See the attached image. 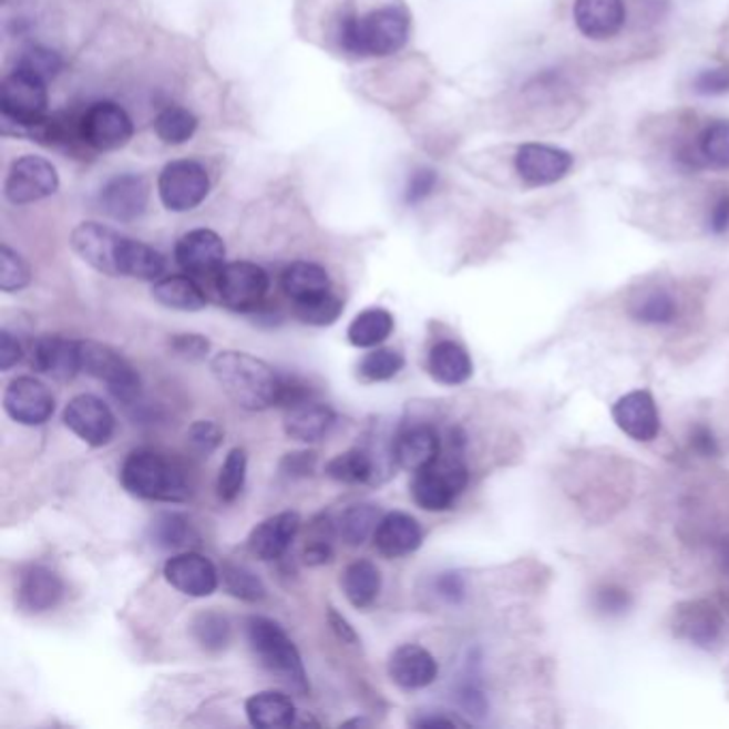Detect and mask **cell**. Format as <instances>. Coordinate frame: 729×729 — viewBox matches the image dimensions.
<instances>
[{"mask_svg": "<svg viewBox=\"0 0 729 729\" xmlns=\"http://www.w3.org/2000/svg\"><path fill=\"white\" fill-rule=\"evenodd\" d=\"M612 418L627 437L636 439L639 443H648L657 439L661 428L655 398L644 390L618 398V402L612 409Z\"/></svg>", "mask_w": 729, "mask_h": 729, "instance_id": "d6986e66", "label": "cell"}, {"mask_svg": "<svg viewBox=\"0 0 729 729\" xmlns=\"http://www.w3.org/2000/svg\"><path fill=\"white\" fill-rule=\"evenodd\" d=\"M315 466H317V454L315 452H294V454H287L280 462V471L287 478H294V480L312 475Z\"/></svg>", "mask_w": 729, "mask_h": 729, "instance_id": "11a10c76", "label": "cell"}, {"mask_svg": "<svg viewBox=\"0 0 729 729\" xmlns=\"http://www.w3.org/2000/svg\"><path fill=\"white\" fill-rule=\"evenodd\" d=\"M80 135L94 151H119L133 135V122L121 105L99 101L80 121Z\"/></svg>", "mask_w": 729, "mask_h": 729, "instance_id": "4fadbf2b", "label": "cell"}, {"mask_svg": "<svg viewBox=\"0 0 729 729\" xmlns=\"http://www.w3.org/2000/svg\"><path fill=\"white\" fill-rule=\"evenodd\" d=\"M404 368V356L396 349L374 347L358 364V377L364 383H383L394 379Z\"/></svg>", "mask_w": 729, "mask_h": 729, "instance_id": "ab89813d", "label": "cell"}, {"mask_svg": "<svg viewBox=\"0 0 729 729\" xmlns=\"http://www.w3.org/2000/svg\"><path fill=\"white\" fill-rule=\"evenodd\" d=\"M153 296L158 305L174 308V310H184V312H197V310H204L208 305V298L202 291V287L191 276H183V274L158 280L154 285Z\"/></svg>", "mask_w": 729, "mask_h": 729, "instance_id": "d6a6232c", "label": "cell"}, {"mask_svg": "<svg viewBox=\"0 0 729 729\" xmlns=\"http://www.w3.org/2000/svg\"><path fill=\"white\" fill-rule=\"evenodd\" d=\"M374 546L388 558H402L413 554L424 542L420 522L404 512H392L381 517L374 531Z\"/></svg>", "mask_w": 729, "mask_h": 729, "instance_id": "d4e9b609", "label": "cell"}, {"mask_svg": "<svg viewBox=\"0 0 729 729\" xmlns=\"http://www.w3.org/2000/svg\"><path fill=\"white\" fill-rule=\"evenodd\" d=\"M428 372L441 386H462L473 374V362L462 345L441 340L428 353Z\"/></svg>", "mask_w": 729, "mask_h": 729, "instance_id": "f1b7e54d", "label": "cell"}, {"mask_svg": "<svg viewBox=\"0 0 729 729\" xmlns=\"http://www.w3.org/2000/svg\"><path fill=\"white\" fill-rule=\"evenodd\" d=\"M721 629H723L721 614L706 602H694L680 606L676 612L674 632L678 638L689 639L698 646H710L721 636Z\"/></svg>", "mask_w": 729, "mask_h": 729, "instance_id": "83f0119b", "label": "cell"}, {"mask_svg": "<svg viewBox=\"0 0 729 729\" xmlns=\"http://www.w3.org/2000/svg\"><path fill=\"white\" fill-rule=\"evenodd\" d=\"M62 420L66 428L91 448H103L112 441L116 418L112 409L96 396L80 394L69 400Z\"/></svg>", "mask_w": 729, "mask_h": 729, "instance_id": "7c38bea8", "label": "cell"}, {"mask_svg": "<svg viewBox=\"0 0 729 729\" xmlns=\"http://www.w3.org/2000/svg\"><path fill=\"white\" fill-rule=\"evenodd\" d=\"M409 16L398 7H381L366 16H349L340 24V45L353 57L381 59L396 54L409 39Z\"/></svg>", "mask_w": 729, "mask_h": 729, "instance_id": "7a4b0ae2", "label": "cell"}, {"mask_svg": "<svg viewBox=\"0 0 729 729\" xmlns=\"http://www.w3.org/2000/svg\"><path fill=\"white\" fill-rule=\"evenodd\" d=\"M172 351L184 360H204L211 351V342L202 335H176L172 338Z\"/></svg>", "mask_w": 729, "mask_h": 729, "instance_id": "db71d44e", "label": "cell"}, {"mask_svg": "<svg viewBox=\"0 0 729 729\" xmlns=\"http://www.w3.org/2000/svg\"><path fill=\"white\" fill-rule=\"evenodd\" d=\"M2 407L18 424L41 425L54 415V396L39 379L18 377L7 386Z\"/></svg>", "mask_w": 729, "mask_h": 729, "instance_id": "5bb4252c", "label": "cell"}, {"mask_svg": "<svg viewBox=\"0 0 729 729\" xmlns=\"http://www.w3.org/2000/svg\"><path fill=\"white\" fill-rule=\"evenodd\" d=\"M124 236L101 223H82L71 234L73 250L99 273L121 276V248Z\"/></svg>", "mask_w": 729, "mask_h": 729, "instance_id": "9a60e30c", "label": "cell"}, {"mask_svg": "<svg viewBox=\"0 0 729 729\" xmlns=\"http://www.w3.org/2000/svg\"><path fill=\"white\" fill-rule=\"evenodd\" d=\"M328 623H330L336 638L340 639V641H345V644H356L358 641L356 629L349 625V620L338 609L328 608Z\"/></svg>", "mask_w": 729, "mask_h": 729, "instance_id": "91938a15", "label": "cell"}, {"mask_svg": "<svg viewBox=\"0 0 729 729\" xmlns=\"http://www.w3.org/2000/svg\"><path fill=\"white\" fill-rule=\"evenodd\" d=\"M223 586L232 597L248 604H257L266 597V586L257 574L236 563H227L223 567Z\"/></svg>", "mask_w": 729, "mask_h": 729, "instance_id": "ee69618b", "label": "cell"}, {"mask_svg": "<svg viewBox=\"0 0 729 729\" xmlns=\"http://www.w3.org/2000/svg\"><path fill=\"white\" fill-rule=\"evenodd\" d=\"M345 726H368L366 719H351V721H345Z\"/></svg>", "mask_w": 729, "mask_h": 729, "instance_id": "e7e4bbea", "label": "cell"}, {"mask_svg": "<svg viewBox=\"0 0 729 729\" xmlns=\"http://www.w3.org/2000/svg\"><path fill=\"white\" fill-rule=\"evenodd\" d=\"M595 604H597V608L606 612V614H620V612L629 608L632 599H629V593L627 591L608 584V586H604V588L597 591Z\"/></svg>", "mask_w": 729, "mask_h": 729, "instance_id": "9f6ffc18", "label": "cell"}, {"mask_svg": "<svg viewBox=\"0 0 729 729\" xmlns=\"http://www.w3.org/2000/svg\"><path fill=\"white\" fill-rule=\"evenodd\" d=\"M694 92L701 96H723L729 94V66L701 69L691 82Z\"/></svg>", "mask_w": 729, "mask_h": 729, "instance_id": "681fc988", "label": "cell"}, {"mask_svg": "<svg viewBox=\"0 0 729 729\" xmlns=\"http://www.w3.org/2000/svg\"><path fill=\"white\" fill-rule=\"evenodd\" d=\"M246 638L261 668L270 671L274 678H278L298 696H306L310 691L300 650L276 620L266 616H250L246 620Z\"/></svg>", "mask_w": 729, "mask_h": 729, "instance_id": "277c9868", "label": "cell"}, {"mask_svg": "<svg viewBox=\"0 0 729 729\" xmlns=\"http://www.w3.org/2000/svg\"><path fill=\"white\" fill-rule=\"evenodd\" d=\"M381 522V510L372 503L351 505L338 520V535L347 546H362L370 535H374Z\"/></svg>", "mask_w": 729, "mask_h": 729, "instance_id": "74e56055", "label": "cell"}, {"mask_svg": "<svg viewBox=\"0 0 729 729\" xmlns=\"http://www.w3.org/2000/svg\"><path fill=\"white\" fill-rule=\"evenodd\" d=\"M388 671H390L392 682L400 689L418 691V689L430 687L437 680L439 664L424 646L402 644L392 653Z\"/></svg>", "mask_w": 729, "mask_h": 729, "instance_id": "44dd1931", "label": "cell"}, {"mask_svg": "<svg viewBox=\"0 0 729 729\" xmlns=\"http://www.w3.org/2000/svg\"><path fill=\"white\" fill-rule=\"evenodd\" d=\"M415 728H462L466 726L462 719L450 717V715H425L413 721Z\"/></svg>", "mask_w": 729, "mask_h": 729, "instance_id": "6125c7cd", "label": "cell"}, {"mask_svg": "<svg viewBox=\"0 0 729 729\" xmlns=\"http://www.w3.org/2000/svg\"><path fill=\"white\" fill-rule=\"evenodd\" d=\"M326 475L338 484H366L377 475L374 456L364 448H353L326 464Z\"/></svg>", "mask_w": 729, "mask_h": 729, "instance_id": "8d00e7d4", "label": "cell"}, {"mask_svg": "<svg viewBox=\"0 0 729 729\" xmlns=\"http://www.w3.org/2000/svg\"><path fill=\"white\" fill-rule=\"evenodd\" d=\"M248 723L257 729L289 728L296 721V704L280 691H261L244 704Z\"/></svg>", "mask_w": 729, "mask_h": 729, "instance_id": "f546056e", "label": "cell"}, {"mask_svg": "<svg viewBox=\"0 0 729 729\" xmlns=\"http://www.w3.org/2000/svg\"><path fill=\"white\" fill-rule=\"evenodd\" d=\"M64 597L62 577L43 565L29 567L18 584V606L29 614L57 608Z\"/></svg>", "mask_w": 729, "mask_h": 729, "instance_id": "484cf974", "label": "cell"}, {"mask_svg": "<svg viewBox=\"0 0 729 729\" xmlns=\"http://www.w3.org/2000/svg\"><path fill=\"white\" fill-rule=\"evenodd\" d=\"M48 82L32 78L29 73L13 71L4 78L0 89V112L2 121L18 126H37L43 122L48 110Z\"/></svg>", "mask_w": 729, "mask_h": 729, "instance_id": "ba28073f", "label": "cell"}, {"mask_svg": "<svg viewBox=\"0 0 729 729\" xmlns=\"http://www.w3.org/2000/svg\"><path fill=\"white\" fill-rule=\"evenodd\" d=\"M340 586L347 602L353 608H370L381 593V572L372 561L366 558L353 561L351 565L345 567L340 576Z\"/></svg>", "mask_w": 729, "mask_h": 729, "instance_id": "4dcf8cb0", "label": "cell"}, {"mask_svg": "<svg viewBox=\"0 0 729 729\" xmlns=\"http://www.w3.org/2000/svg\"><path fill=\"white\" fill-rule=\"evenodd\" d=\"M31 266L22 255H18L13 248L2 244L0 248V289L4 294L20 291L31 285Z\"/></svg>", "mask_w": 729, "mask_h": 729, "instance_id": "7dc6e473", "label": "cell"}, {"mask_svg": "<svg viewBox=\"0 0 729 729\" xmlns=\"http://www.w3.org/2000/svg\"><path fill=\"white\" fill-rule=\"evenodd\" d=\"M345 305L342 300L335 296L332 291L317 296L312 300H305V302H294V312L296 317L308 324V326H317V328H326L336 324V319L342 315Z\"/></svg>", "mask_w": 729, "mask_h": 729, "instance_id": "bcb514c9", "label": "cell"}, {"mask_svg": "<svg viewBox=\"0 0 729 729\" xmlns=\"http://www.w3.org/2000/svg\"><path fill=\"white\" fill-rule=\"evenodd\" d=\"M246 469H248L246 450L234 448L225 458L220 473H218V482H216V492L223 503H234L240 496L244 484H246Z\"/></svg>", "mask_w": 729, "mask_h": 729, "instance_id": "7bdbcfd3", "label": "cell"}, {"mask_svg": "<svg viewBox=\"0 0 729 729\" xmlns=\"http://www.w3.org/2000/svg\"><path fill=\"white\" fill-rule=\"evenodd\" d=\"M394 332V315L386 308H366L347 328V338L358 349H374Z\"/></svg>", "mask_w": 729, "mask_h": 729, "instance_id": "836d02e7", "label": "cell"}, {"mask_svg": "<svg viewBox=\"0 0 729 729\" xmlns=\"http://www.w3.org/2000/svg\"><path fill=\"white\" fill-rule=\"evenodd\" d=\"M101 206L116 220H135L148 206V184L135 174L116 176L103 186Z\"/></svg>", "mask_w": 729, "mask_h": 729, "instance_id": "cb8c5ba5", "label": "cell"}, {"mask_svg": "<svg viewBox=\"0 0 729 729\" xmlns=\"http://www.w3.org/2000/svg\"><path fill=\"white\" fill-rule=\"evenodd\" d=\"M174 255L184 273L208 276L223 268L225 244L211 229H193L178 240Z\"/></svg>", "mask_w": 729, "mask_h": 729, "instance_id": "ffe728a7", "label": "cell"}, {"mask_svg": "<svg viewBox=\"0 0 729 729\" xmlns=\"http://www.w3.org/2000/svg\"><path fill=\"white\" fill-rule=\"evenodd\" d=\"M214 381L246 411H266L280 400L283 377L273 366L244 351H220L211 362Z\"/></svg>", "mask_w": 729, "mask_h": 729, "instance_id": "6da1fadb", "label": "cell"}, {"mask_svg": "<svg viewBox=\"0 0 729 729\" xmlns=\"http://www.w3.org/2000/svg\"><path fill=\"white\" fill-rule=\"evenodd\" d=\"M121 276H131L140 280H156L165 273V257L148 244L137 243L131 238L122 240Z\"/></svg>", "mask_w": 729, "mask_h": 729, "instance_id": "e575fe53", "label": "cell"}, {"mask_svg": "<svg viewBox=\"0 0 729 729\" xmlns=\"http://www.w3.org/2000/svg\"><path fill=\"white\" fill-rule=\"evenodd\" d=\"M211 193V178L197 161H174L158 176V195L167 211L188 213Z\"/></svg>", "mask_w": 729, "mask_h": 729, "instance_id": "52a82bcc", "label": "cell"}, {"mask_svg": "<svg viewBox=\"0 0 729 729\" xmlns=\"http://www.w3.org/2000/svg\"><path fill=\"white\" fill-rule=\"evenodd\" d=\"M193 636L197 639V644H202V648L216 653V650L227 648V644L232 639V625H229L227 616L208 609V612H202L193 620Z\"/></svg>", "mask_w": 729, "mask_h": 729, "instance_id": "f6af8a7d", "label": "cell"}, {"mask_svg": "<svg viewBox=\"0 0 729 729\" xmlns=\"http://www.w3.org/2000/svg\"><path fill=\"white\" fill-rule=\"evenodd\" d=\"M302 517L298 512H280L259 522L248 535V550L259 561H276L287 554V550L298 537Z\"/></svg>", "mask_w": 729, "mask_h": 729, "instance_id": "ac0fdd59", "label": "cell"}, {"mask_svg": "<svg viewBox=\"0 0 729 729\" xmlns=\"http://www.w3.org/2000/svg\"><path fill=\"white\" fill-rule=\"evenodd\" d=\"M689 443H691V448L698 452L699 456L712 458L719 454L717 439H715V434H712V430H710L708 425H696V428L691 430Z\"/></svg>", "mask_w": 729, "mask_h": 729, "instance_id": "6f0895ef", "label": "cell"}, {"mask_svg": "<svg viewBox=\"0 0 729 729\" xmlns=\"http://www.w3.org/2000/svg\"><path fill=\"white\" fill-rule=\"evenodd\" d=\"M193 537H195L193 526L183 514L165 512V514L154 517L153 524H151V540H153L154 546L163 547V550L186 547Z\"/></svg>", "mask_w": 729, "mask_h": 729, "instance_id": "f35d334b", "label": "cell"}, {"mask_svg": "<svg viewBox=\"0 0 729 729\" xmlns=\"http://www.w3.org/2000/svg\"><path fill=\"white\" fill-rule=\"evenodd\" d=\"M22 345L13 335L7 330L0 332V370H9L22 360Z\"/></svg>", "mask_w": 729, "mask_h": 729, "instance_id": "680465c9", "label": "cell"}, {"mask_svg": "<svg viewBox=\"0 0 729 729\" xmlns=\"http://www.w3.org/2000/svg\"><path fill=\"white\" fill-rule=\"evenodd\" d=\"M62 61L61 57L54 50L34 45L22 52L20 61H18V71L29 73L32 78H39L43 82H50L59 71H61Z\"/></svg>", "mask_w": 729, "mask_h": 729, "instance_id": "c3c4849f", "label": "cell"}, {"mask_svg": "<svg viewBox=\"0 0 729 729\" xmlns=\"http://www.w3.org/2000/svg\"><path fill=\"white\" fill-rule=\"evenodd\" d=\"M165 579L188 597H211L218 588V572L211 558L197 552L172 556L163 567Z\"/></svg>", "mask_w": 729, "mask_h": 729, "instance_id": "2e32d148", "label": "cell"}, {"mask_svg": "<svg viewBox=\"0 0 729 729\" xmlns=\"http://www.w3.org/2000/svg\"><path fill=\"white\" fill-rule=\"evenodd\" d=\"M437 591L448 602H460L462 595H464V582L458 574H443L437 579Z\"/></svg>", "mask_w": 729, "mask_h": 729, "instance_id": "94428289", "label": "cell"}, {"mask_svg": "<svg viewBox=\"0 0 729 729\" xmlns=\"http://www.w3.org/2000/svg\"><path fill=\"white\" fill-rule=\"evenodd\" d=\"M82 372L103 381L119 402L133 404L140 398L142 381L137 370L119 351L94 340H80Z\"/></svg>", "mask_w": 729, "mask_h": 729, "instance_id": "8992f818", "label": "cell"}, {"mask_svg": "<svg viewBox=\"0 0 729 729\" xmlns=\"http://www.w3.org/2000/svg\"><path fill=\"white\" fill-rule=\"evenodd\" d=\"M696 148L704 167L708 170H729V121L715 119L699 129Z\"/></svg>", "mask_w": 729, "mask_h": 729, "instance_id": "d590c367", "label": "cell"}, {"mask_svg": "<svg viewBox=\"0 0 729 729\" xmlns=\"http://www.w3.org/2000/svg\"><path fill=\"white\" fill-rule=\"evenodd\" d=\"M32 366L59 381H69L82 372L80 340L62 336H43L34 342Z\"/></svg>", "mask_w": 729, "mask_h": 729, "instance_id": "603a6c76", "label": "cell"}, {"mask_svg": "<svg viewBox=\"0 0 729 729\" xmlns=\"http://www.w3.org/2000/svg\"><path fill=\"white\" fill-rule=\"evenodd\" d=\"M469 484V471L458 456H439L430 466L413 473L411 496L425 512L452 510Z\"/></svg>", "mask_w": 729, "mask_h": 729, "instance_id": "5b68a950", "label": "cell"}, {"mask_svg": "<svg viewBox=\"0 0 729 729\" xmlns=\"http://www.w3.org/2000/svg\"><path fill=\"white\" fill-rule=\"evenodd\" d=\"M439 183V176L430 167H420L411 174L407 184V204H420L425 197L432 195L434 186Z\"/></svg>", "mask_w": 729, "mask_h": 729, "instance_id": "f5cc1de1", "label": "cell"}, {"mask_svg": "<svg viewBox=\"0 0 729 729\" xmlns=\"http://www.w3.org/2000/svg\"><path fill=\"white\" fill-rule=\"evenodd\" d=\"M719 558H721V565H723V569L728 572L729 574V540H726L723 542V546H721V554H719Z\"/></svg>", "mask_w": 729, "mask_h": 729, "instance_id": "be15d7a7", "label": "cell"}, {"mask_svg": "<svg viewBox=\"0 0 729 729\" xmlns=\"http://www.w3.org/2000/svg\"><path fill=\"white\" fill-rule=\"evenodd\" d=\"M121 484L131 496L144 501L183 503L191 496L183 469L154 450H135L124 458Z\"/></svg>", "mask_w": 729, "mask_h": 729, "instance_id": "3957f363", "label": "cell"}, {"mask_svg": "<svg viewBox=\"0 0 729 729\" xmlns=\"http://www.w3.org/2000/svg\"><path fill=\"white\" fill-rule=\"evenodd\" d=\"M632 315L641 324L664 326L676 319L678 305H676L674 296L666 289H650V291L641 294V298L632 305Z\"/></svg>", "mask_w": 729, "mask_h": 729, "instance_id": "60d3db41", "label": "cell"}, {"mask_svg": "<svg viewBox=\"0 0 729 729\" xmlns=\"http://www.w3.org/2000/svg\"><path fill=\"white\" fill-rule=\"evenodd\" d=\"M514 167L522 183L528 186H550L569 176L574 167V154L558 146L528 142L517 148Z\"/></svg>", "mask_w": 729, "mask_h": 729, "instance_id": "8fae6325", "label": "cell"}, {"mask_svg": "<svg viewBox=\"0 0 729 729\" xmlns=\"http://www.w3.org/2000/svg\"><path fill=\"white\" fill-rule=\"evenodd\" d=\"M706 229L712 236L729 234V188H719L706 213Z\"/></svg>", "mask_w": 729, "mask_h": 729, "instance_id": "816d5d0a", "label": "cell"}, {"mask_svg": "<svg viewBox=\"0 0 729 729\" xmlns=\"http://www.w3.org/2000/svg\"><path fill=\"white\" fill-rule=\"evenodd\" d=\"M574 24L591 41H608L627 24L625 0H574Z\"/></svg>", "mask_w": 729, "mask_h": 729, "instance_id": "e0dca14e", "label": "cell"}, {"mask_svg": "<svg viewBox=\"0 0 729 729\" xmlns=\"http://www.w3.org/2000/svg\"><path fill=\"white\" fill-rule=\"evenodd\" d=\"M188 441L197 452L208 456L223 443V430L211 420H199L188 428Z\"/></svg>", "mask_w": 729, "mask_h": 729, "instance_id": "f907efd6", "label": "cell"}, {"mask_svg": "<svg viewBox=\"0 0 729 729\" xmlns=\"http://www.w3.org/2000/svg\"><path fill=\"white\" fill-rule=\"evenodd\" d=\"M439 456H441V437L432 425H409L396 437L392 460L409 473L422 471Z\"/></svg>", "mask_w": 729, "mask_h": 729, "instance_id": "7402d4cb", "label": "cell"}, {"mask_svg": "<svg viewBox=\"0 0 729 729\" xmlns=\"http://www.w3.org/2000/svg\"><path fill=\"white\" fill-rule=\"evenodd\" d=\"M270 287L266 270L250 261H234L216 273V289L225 305L234 310H253L264 302Z\"/></svg>", "mask_w": 729, "mask_h": 729, "instance_id": "30bf717a", "label": "cell"}, {"mask_svg": "<svg viewBox=\"0 0 729 729\" xmlns=\"http://www.w3.org/2000/svg\"><path fill=\"white\" fill-rule=\"evenodd\" d=\"M280 287L291 302H305L330 291V276L319 264L296 261L285 268Z\"/></svg>", "mask_w": 729, "mask_h": 729, "instance_id": "1f68e13d", "label": "cell"}, {"mask_svg": "<svg viewBox=\"0 0 729 729\" xmlns=\"http://www.w3.org/2000/svg\"><path fill=\"white\" fill-rule=\"evenodd\" d=\"M59 174L57 167L43 156L27 154L13 161L7 181L4 195L13 204H32L45 199L59 191Z\"/></svg>", "mask_w": 729, "mask_h": 729, "instance_id": "9c48e42d", "label": "cell"}, {"mask_svg": "<svg viewBox=\"0 0 729 729\" xmlns=\"http://www.w3.org/2000/svg\"><path fill=\"white\" fill-rule=\"evenodd\" d=\"M154 131L165 144L178 146L193 137V133L197 131V119L184 107L170 105L156 116Z\"/></svg>", "mask_w": 729, "mask_h": 729, "instance_id": "b9f144b4", "label": "cell"}, {"mask_svg": "<svg viewBox=\"0 0 729 729\" xmlns=\"http://www.w3.org/2000/svg\"><path fill=\"white\" fill-rule=\"evenodd\" d=\"M335 424V411L328 404H321L315 400H305L300 404L289 407L285 413V420H283L285 434L289 439L302 441V443H315V441L324 439Z\"/></svg>", "mask_w": 729, "mask_h": 729, "instance_id": "4316f807", "label": "cell"}]
</instances>
